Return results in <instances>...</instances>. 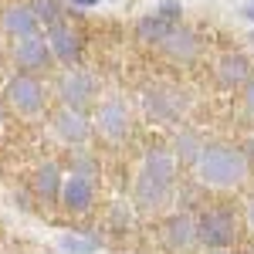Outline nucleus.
<instances>
[{"mask_svg": "<svg viewBox=\"0 0 254 254\" xmlns=\"http://www.w3.org/2000/svg\"><path fill=\"white\" fill-rule=\"evenodd\" d=\"M163 20H170V24H180L183 17V7H180V0H159V10H156Z\"/></svg>", "mask_w": 254, "mask_h": 254, "instance_id": "nucleus-20", "label": "nucleus"}, {"mask_svg": "<svg viewBox=\"0 0 254 254\" xmlns=\"http://www.w3.org/2000/svg\"><path fill=\"white\" fill-rule=\"evenodd\" d=\"M248 254H254V251H248Z\"/></svg>", "mask_w": 254, "mask_h": 254, "instance_id": "nucleus-31", "label": "nucleus"}, {"mask_svg": "<svg viewBox=\"0 0 254 254\" xmlns=\"http://www.w3.org/2000/svg\"><path fill=\"white\" fill-rule=\"evenodd\" d=\"M244 105H248V112L254 116V75L244 81Z\"/></svg>", "mask_w": 254, "mask_h": 254, "instance_id": "nucleus-22", "label": "nucleus"}, {"mask_svg": "<svg viewBox=\"0 0 254 254\" xmlns=\"http://www.w3.org/2000/svg\"><path fill=\"white\" fill-rule=\"evenodd\" d=\"M31 10L38 14V20L44 24V27L58 24V20H61V14H64V10L58 7V0H31Z\"/></svg>", "mask_w": 254, "mask_h": 254, "instance_id": "nucleus-19", "label": "nucleus"}, {"mask_svg": "<svg viewBox=\"0 0 254 254\" xmlns=\"http://www.w3.org/2000/svg\"><path fill=\"white\" fill-rule=\"evenodd\" d=\"M176 149H180V156H183V159H196V156H200V146H196V136H190V132H183V136H180V142H176Z\"/></svg>", "mask_w": 254, "mask_h": 254, "instance_id": "nucleus-21", "label": "nucleus"}, {"mask_svg": "<svg viewBox=\"0 0 254 254\" xmlns=\"http://www.w3.org/2000/svg\"><path fill=\"white\" fill-rule=\"evenodd\" d=\"M166 55H173V58H180V61H190V58H196V51H200V41H196V34L193 31H187V27H180L176 24L173 31H170V38L159 44Z\"/></svg>", "mask_w": 254, "mask_h": 254, "instance_id": "nucleus-14", "label": "nucleus"}, {"mask_svg": "<svg viewBox=\"0 0 254 254\" xmlns=\"http://www.w3.org/2000/svg\"><path fill=\"white\" fill-rule=\"evenodd\" d=\"M64 210H71V214H85V210H92V203H95V180L92 176H71V180H64L61 183V200H58Z\"/></svg>", "mask_w": 254, "mask_h": 254, "instance_id": "nucleus-11", "label": "nucleus"}, {"mask_svg": "<svg viewBox=\"0 0 254 254\" xmlns=\"http://www.w3.org/2000/svg\"><path fill=\"white\" fill-rule=\"evenodd\" d=\"M44 38H48V48H51V55H55L58 64L75 68V64L81 61V34L71 27V24H64V20L51 24Z\"/></svg>", "mask_w": 254, "mask_h": 254, "instance_id": "nucleus-9", "label": "nucleus"}, {"mask_svg": "<svg viewBox=\"0 0 254 254\" xmlns=\"http://www.w3.org/2000/svg\"><path fill=\"white\" fill-rule=\"evenodd\" d=\"M196 173L210 187H237L248 176V156L234 146H227V142L203 146L200 156H196Z\"/></svg>", "mask_w": 254, "mask_h": 254, "instance_id": "nucleus-2", "label": "nucleus"}, {"mask_svg": "<svg viewBox=\"0 0 254 254\" xmlns=\"http://www.w3.org/2000/svg\"><path fill=\"white\" fill-rule=\"evenodd\" d=\"M55 132H58L64 142H71V146H78L85 139L92 136V119L78 112V109H61L58 116H55Z\"/></svg>", "mask_w": 254, "mask_h": 254, "instance_id": "nucleus-12", "label": "nucleus"}, {"mask_svg": "<svg viewBox=\"0 0 254 254\" xmlns=\"http://www.w3.org/2000/svg\"><path fill=\"white\" fill-rule=\"evenodd\" d=\"M193 227H196V241L203 248H210V251H224V248H231L237 241V217L227 207L207 210Z\"/></svg>", "mask_w": 254, "mask_h": 254, "instance_id": "nucleus-3", "label": "nucleus"}, {"mask_svg": "<svg viewBox=\"0 0 254 254\" xmlns=\"http://www.w3.org/2000/svg\"><path fill=\"white\" fill-rule=\"evenodd\" d=\"M64 3H71V7H81V10H92L98 0H64Z\"/></svg>", "mask_w": 254, "mask_h": 254, "instance_id": "nucleus-23", "label": "nucleus"}, {"mask_svg": "<svg viewBox=\"0 0 254 254\" xmlns=\"http://www.w3.org/2000/svg\"><path fill=\"white\" fill-rule=\"evenodd\" d=\"M173 176H176V159L173 153L166 149H153L146 153V163L139 170L136 180V203L139 210H159L166 200H170V190H173Z\"/></svg>", "mask_w": 254, "mask_h": 254, "instance_id": "nucleus-1", "label": "nucleus"}, {"mask_svg": "<svg viewBox=\"0 0 254 254\" xmlns=\"http://www.w3.org/2000/svg\"><path fill=\"white\" fill-rule=\"evenodd\" d=\"M176 24L170 20H163L159 14H149V17H139L136 20V38L146 41V44H163V41L170 38V31H173Z\"/></svg>", "mask_w": 254, "mask_h": 254, "instance_id": "nucleus-16", "label": "nucleus"}, {"mask_svg": "<svg viewBox=\"0 0 254 254\" xmlns=\"http://www.w3.org/2000/svg\"><path fill=\"white\" fill-rule=\"evenodd\" d=\"M142 105L153 122H176L187 109V95L173 85H149L142 92Z\"/></svg>", "mask_w": 254, "mask_h": 254, "instance_id": "nucleus-6", "label": "nucleus"}, {"mask_svg": "<svg viewBox=\"0 0 254 254\" xmlns=\"http://www.w3.org/2000/svg\"><path fill=\"white\" fill-rule=\"evenodd\" d=\"M193 237H196V227H193V220H190L187 214H176V217L166 220V244H170L173 251L187 248Z\"/></svg>", "mask_w": 254, "mask_h": 254, "instance_id": "nucleus-17", "label": "nucleus"}, {"mask_svg": "<svg viewBox=\"0 0 254 254\" xmlns=\"http://www.w3.org/2000/svg\"><path fill=\"white\" fill-rule=\"evenodd\" d=\"M7 102L17 109L20 116H41L44 105H48V88L38 75H27L20 71L7 81Z\"/></svg>", "mask_w": 254, "mask_h": 254, "instance_id": "nucleus-4", "label": "nucleus"}, {"mask_svg": "<svg viewBox=\"0 0 254 254\" xmlns=\"http://www.w3.org/2000/svg\"><path fill=\"white\" fill-rule=\"evenodd\" d=\"M95 126H98V132L109 139V142L129 139V132H132L129 105H126L122 98H105V102L98 105V112H95Z\"/></svg>", "mask_w": 254, "mask_h": 254, "instance_id": "nucleus-7", "label": "nucleus"}, {"mask_svg": "<svg viewBox=\"0 0 254 254\" xmlns=\"http://www.w3.org/2000/svg\"><path fill=\"white\" fill-rule=\"evenodd\" d=\"M95 92H98V78L85 68H68L58 78V98L64 102V109L85 112V105L95 102Z\"/></svg>", "mask_w": 254, "mask_h": 254, "instance_id": "nucleus-5", "label": "nucleus"}, {"mask_svg": "<svg viewBox=\"0 0 254 254\" xmlns=\"http://www.w3.org/2000/svg\"><path fill=\"white\" fill-rule=\"evenodd\" d=\"M248 220H251V227H254V196H251V203H248Z\"/></svg>", "mask_w": 254, "mask_h": 254, "instance_id": "nucleus-25", "label": "nucleus"}, {"mask_svg": "<svg viewBox=\"0 0 254 254\" xmlns=\"http://www.w3.org/2000/svg\"><path fill=\"white\" fill-rule=\"evenodd\" d=\"M244 156H248V159H251V163H254V139H251V142H248V149H244Z\"/></svg>", "mask_w": 254, "mask_h": 254, "instance_id": "nucleus-24", "label": "nucleus"}, {"mask_svg": "<svg viewBox=\"0 0 254 254\" xmlns=\"http://www.w3.org/2000/svg\"><path fill=\"white\" fill-rule=\"evenodd\" d=\"M14 61H17L20 71L34 75V71H48V68L55 64V55H51V48H48V38L38 31V34L20 38L17 44H14Z\"/></svg>", "mask_w": 254, "mask_h": 254, "instance_id": "nucleus-8", "label": "nucleus"}, {"mask_svg": "<svg viewBox=\"0 0 254 254\" xmlns=\"http://www.w3.org/2000/svg\"><path fill=\"white\" fill-rule=\"evenodd\" d=\"M0 27L10 34V38H31V34H38L41 31V20L38 14L31 10V3H24V0H17V3H10V7H3L0 10Z\"/></svg>", "mask_w": 254, "mask_h": 254, "instance_id": "nucleus-10", "label": "nucleus"}, {"mask_svg": "<svg viewBox=\"0 0 254 254\" xmlns=\"http://www.w3.org/2000/svg\"><path fill=\"white\" fill-rule=\"evenodd\" d=\"M214 254H224V251H214Z\"/></svg>", "mask_w": 254, "mask_h": 254, "instance_id": "nucleus-29", "label": "nucleus"}, {"mask_svg": "<svg viewBox=\"0 0 254 254\" xmlns=\"http://www.w3.org/2000/svg\"><path fill=\"white\" fill-rule=\"evenodd\" d=\"M244 17H248V20H254V3H248V7H244Z\"/></svg>", "mask_w": 254, "mask_h": 254, "instance_id": "nucleus-26", "label": "nucleus"}, {"mask_svg": "<svg viewBox=\"0 0 254 254\" xmlns=\"http://www.w3.org/2000/svg\"><path fill=\"white\" fill-rule=\"evenodd\" d=\"M0 129H3V102H0Z\"/></svg>", "mask_w": 254, "mask_h": 254, "instance_id": "nucleus-27", "label": "nucleus"}, {"mask_svg": "<svg viewBox=\"0 0 254 254\" xmlns=\"http://www.w3.org/2000/svg\"><path fill=\"white\" fill-rule=\"evenodd\" d=\"M61 170L58 163H41L38 170H34V176H31V187H34V193H38V200H44V203H58L61 200Z\"/></svg>", "mask_w": 254, "mask_h": 254, "instance_id": "nucleus-13", "label": "nucleus"}, {"mask_svg": "<svg viewBox=\"0 0 254 254\" xmlns=\"http://www.w3.org/2000/svg\"><path fill=\"white\" fill-rule=\"evenodd\" d=\"M58 248H61V254H95L98 241L95 237H81V234H61Z\"/></svg>", "mask_w": 254, "mask_h": 254, "instance_id": "nucleus-18", "label": "nucleus"}, {"mask_svg": "<svg viewBox=\"0 0 254 254\" xmlns=\"http://www.w3.org/2000/svg\"><path fill=\"white\" fill-rule=\"evenodd\" d=\"M217 78H220V85H227V88L244 85V81L251 78V61L244 58V55H224L220 64H217Z\"/></svg>", "mask_w": 254, "mask_h": 254, "instance_id": "nucleus-15", "label": "nucleus"}, {"mask_svg": "<svg viewBox=\"0 0 254 254\" xmlns=\"http://www.w3.org/2000/svg\"><path fill=\"white\" fill-rule=\"evenodd\" d=\"M251 44H254V34H251Z\"/></svg>", "mask_w": 254, "mask_h": 254, "instance_id": "nucleus-28", "label": "nucleus"}, {"mask_svg": "<svg viewBox=\"0 0 254 254\" xmlns=\"http://www.w3.org/2000/svg\"><path fill=\"white\" fill-rule=\"evenodd\" d=\"M248 3H254V0H248Z\"/></svg>", "mask_w": 254, "mask_h": 254, "instance_id": "nucleus-30", "label": "nucleus"}]
</instances>
